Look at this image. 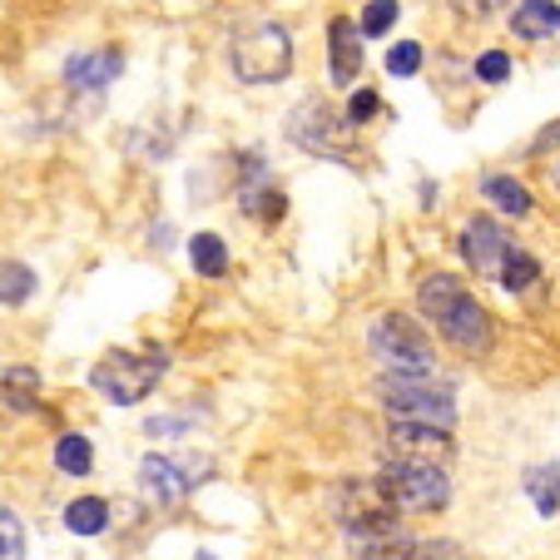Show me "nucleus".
Listing matches in <instances>:
<instances>
[{
    "instance_id": "1",
    "label": "nucleus",
    "mask_w": 560,
    "mask_h": 560,
    "mask_svg": "<svg viewBox=\"0 0 560 560\" xmlns=\"http://www.w3.org/2000/svg\"><path fill=\"white\" fill-rule=\"evenodd\" d=\"M417 307L422 317L466 358H487L491 352V313L476 303V293L452 273H432L417 288Z\"/></svg>"
},
{
    "instance_id": "2",
    "label": "nucleus",
    "mask_w": 560,
    "mask_h": 560,
    "mask_svg": "<svg viewBox=\"0 0 560 560\" xmlns=\"http://www.w3.org/2000/svg\"><path fill=\"white\" fill-rule=\"evenodd\" d=\"M382 491L402 511H442L452 501V476L436 456H397L382 466Z\"/></svg>"
},
{
    "instance_id": "3",
    "label": "nucleus",
    "mask_w": 560,
    "mask_h": 560,
    "mask_svg": "<svg viewBox=\"0 0 560 560\" xmlns=\"http://www.w3.org/2000/svg\"><path fill=\"white\" fill-rule=\"evenodd\" d=\"M164 372H170V358H164V352H109V358L95 362L90 387L115 407H139L149 392L159 387Z\"/></svg>"
},
{
    "instance_id": "4",
    "label": "nucleus",
    "mask_w": 560,
    "mask_h": 560,
    "mask_svg": "<svg viewBox=\"0 0 560 560\" xmlns=\"http://www.w3.org/2000/svg\"><path fill=\"white\" fill-rule=\"evenodd\" d=\"M229 55H233L238 80H248V85H273V80H283V74L293 70V35L278 21H258L233 35Z\"/></svg>"
},
{
    "instance_id": "5",
    "label": "nucleus",
    "mask_w": 560,
    "mask_h": 560,
    "mask_svg": "<svg viewBox=\"0 0 560 560\" xmlns=\"http://www.w3.org/2000/svg\"><path fill=\"white\" fill-rule=\"evenodd\" d=\"M382 407H387L392 422H422V427H456V402L452 387H436L432 377H402V372H387L382 377Z\"/></svg>"
},
{
    "instance_id": "6",
    "label": "nucleus",
    "mask_w": 560,
    "mask_h": 560,
    "mask_svg": "<svg viewBox=\"0 0 560 560\" xmlns=\"http://www.w3.org/2000/svg\"><path fill=\"white\" fill-rule=\"evenodd\" d=\"M368 342H372V358H377L387 372H402V377H432L436 372L432 342H427L422 328L402 313H382L377 323H372Z\"/></svg>"
},
{
    "instance_id": "7",
    "label": "nucleus",
    "mask_w": 560,
    "mask_h": 560,
    "mask_svg": "<svg viewBox=\"0 0 560 560\" xmlns=\"http://www.w3.org/2000/svg\"><path fill=\"white\" fill-rule=\"evenodd\" d=\"M213 471V456H199V452H179V456H144L139 466V487H144L149 501H184L194 487H203Z\"/></svg>"
},
{
    "instance_id": "8",
    "label": "nucleus",
    "mask_w": 560,
    "mask_h": 560,
    "mask_svg": "<svg viewBox=\"0 0 560 560\" xmlns=\"http://www.w3.org/2000/svg\"><path fill=\"white\" fill-rule=\"evenodd\" d=\"M288 139L307 154H348V129L332 119L328 105H317V100H303L288 119Z\"/></svg>"
},
{
    "instance_id": "9",
    "label": "nucleus",
    "mask_w": 560,
    "mask_h": 560,
    "mask_svg": "<svg viewBox=\"0 0 560 560\" xmlns=\"http://www.w3.org/2000/svg\"><path fill=\"white\" fill-rule=\"evenodd\" d=\"M506 248H511V238L497 219H471L462 229V254H466V264L476 268V278H497Z\"/></svg>"
},
{
    "instance_id": "10",
    "label": "nucleus",
    "mask_w": 560,
    "mask_h": 560,
    "mask_svg": "<svg viewBox=\"0 0 560 560\" xmlns=\"http://www.w3.org/2000/svg\"><path fill=\"white\" fill-rule=\"evenodd\" d=\"M328 70H332V85H358L362 80V31H358V21H348V15H338V21L328 25Z\"/></svg>"
},
{
    "instance_id": "11",
    "label": "nucleus",
    "mask_w": 560,
    "mask_h": 560,
    "mask_svg": "<svg viewBox=\"0 0 560 560\" xmlns=\"http://www.w3.org/2000/svg\"><path fill=\"white\" fill-rule=\"evenodd\" d=\"M119 70H125V60L115 50H80L65 60V80L74 90H105L109 80H119Z\"/></svg>"
},
{
    "instance_id": "12",
    "label": "nucleus",
    "mask_w": 560,
    "mask_h": 560,
    "mask_svg": "<svg viewBox=\"0 0 560 560\" xmlns=\"http://www.w3.org/2000/svg\"><path fill=\"white\" fill-rule=\"evenodd\" d=\"M511 31L521 40H550L560 31V5L556 0H521L516 11H511Z\"/></svg>"
},
{
    "instance_id": "13",
    "label": "nucleus",
    "mask_w": 560,
    "mask_h": 560,
    "mask_svg": "<svg viewBox=\"0 0 560 560\" xmlns=\"http://www.w3.org/2000/svg\"><path fill=\"white\" fill-rule=\"evenodd\" d=\"M392 446H397V456H436L452 446V432L422 422H392Z\"/></svg>"
},
{
    "instance_id": "14",
    "label": "nucleus",
    "mask_w": 560,
    "mask_h": 560,
    "mask_svg": "<svg viewBox=\"0 0 560 560\" xmlns=\"http://www.w3.org/2000/svg\"><path fill=\"white\" fill-rule=\"evenodd\" d=\"M481 194H487L501 213H511V219H526L530 213V189L516 184L511 174H487V179H481Z\"/></svg>"
},
{
    "instance_id": "15",
    "label": "nucleus",
    "mask_w": 560,
    "mask_h": 560,
    "mask_svg": "<svg viewBox=\"0 0 560 560\" xmlns=\"http://www.w3.org/2000/svg\"><path fill=\"white\" fill-rule=\"evenodd\" d=\"M35 298V268L21 258H0V307H21Z\"/></svg>"
},
{
    "instance_id": "16",
    "label": "nucleus",
    "mask_w": 560,
    "mask_h": 560,
    "mask_svg": "<svg viewBox=\"0 0 560 560\" xmlns=\"http://www.w3.org/2000/svg\"><path fill=\"white\" fill-rule=\"evenodd\" d=\"M0 402L5 407H15V412H35L40 407V372H31V368H11L5 377H0Z\"/></svg>"
},
{
    "instance_id": "17",
    "label": "nucleus",
    "mask_w": 560,
    "mask_h": 560,
    "mask_svg": "<svg viewBox=\"0 0 560 560\" xmlns=\"http://www.w3.org/2000/svg\"><path fill=\"white\" fill-rule=\"evenodd\" d=\"M105 526H109V501L80 497L65 506V530H74V536H100Z\"/></svg>"
},
{
    "instance_id": "18",
    "label": "nucleus",
    "mask_w": 560,
    "mask_h": 560,
    "mask_svg": "<svg viewBox=\"0 0 560 560\" xmlns=\"http://www.w3.org/2000/svg\"><path fill=\"white\" fill-rule=\"evenodd\" d=\"M526 497L536 501L540 516H556L560 511V466H530L526 471Z\"/></svg>"
},
{
    "instance_id": "19",
    "label": "nucleus",
    "mask_w": 560,
    "mask_h": 560,
    "mask_svg": "<svg viewBox=\"0 0 560 560\" xmlns=\"http://www.w3.org/2000/svg\"><path fill=\"white\" fill-rule=\"evenodd\" d=\"M55 466H60L65 476H90V466H95V446H90V436L65 432L60 442H55Z\"/></svg>"
},
{
    "instance_id": "20",
    "label": "nucleus",
    "mask_w": 560,
    "mask_h": 560,
    "mask_svg": "<svg viewBox=\"0 0 560 560\" xmlns=\"http://www.w3.org/2000/svg\"><path fill=\"white\" fill-rule=\"evenodd\" d=\"M189 264L199 268L203 278H223L229 273V248H223V238L219 233H199L189 244Z\"/></svg>"
},
{
    "instance_id": "21",
    "label": "nucleus",
    "mask_w": 560,
    "mask_h": 560,
    "mask_svg": "<svg viewBox=\"0 0 560 560\" xmlns=\"http://www.w3.org/2000/svg\"><path fill=\"white\" fill-rule=\"evenodd\" d=\"M540 278V264L530 254H521V248H506V258H501V273H497V283L501 288H511V293H526L530 283Z\"/></svg>"
},
{
    "instance_id": "22",
    "label": "nucleus",
    "mask_w": 560,
    "mask_h": 560,
    "mask_svg": "<svg viewBox=\"0 0 560 560\" xmlns=\"http://www.w3.org/2000/svg\"><path fill=\"white\" fill-rule=\"evenodd\" d=\"M422 70V45L417 40H397L387 50V74H397V80H407V74Z\"/></svg>"
},
{
    "instance_id": "23",
    "label": "nucleus",
    "mask_w": 560,
    "mask_h": 560,
    "mask_svg": "<svg viewBox=\"0 0 560 560\" xmlns=\"http://www.w3.org/2000/svg\"><path fill=\"white\" fill-rule=\"evenodd\" d=\"M392 25H397V0H372L368 15H362L358 31L368 35V40H377V35H387Z\"/></svg>"
},
{
    "instance_id": "24",
    "label": "nucleus",
    "mask_w": 560,
    "mask_h": 560,
    "mask_svg": "<svg viewBox=\"0 0 560 560\" xmlns=\"http://www.w3.org/2000/svg\"><path fill=\"white\" fill-rule=\"evenodd\" d=\"M25 556V526L15 521V511L0 506V560H21Z\"/></svg>"
},
{
    "instance_id": "25",
    "label": "nucleus",
    "mask_w": 560,
    "mask_h": 560,
    "mask_svg": "<svg viewBox=\"0 0 560 560\" xmlns=\"http://www.w3.org/2000/svg\"><path fill=\"white\" fill-rule=\"evenodd\" d=\"M511 74V55L506 50H487L481 60H476V80H487V85H501Z\"/></svg>"
},
{
    "instance_id": "26",
    "label": "nucleus",
    "mask_w": 560,
    "mask_h": 560,
    "mask_svg": "<svg viewBox=\"0 0 560 560\" xmlns=\"http://www.w3.org/2000/svg\"><path fill=\"white\" fill-rule=\"evenodd\" d=\"M377 109H382V100L372 95V90H358V95H352V105H348V119H352V125H362V119L377 115Z\"/></svg>"
},
{
    "instance_id": "27",
    "label": "nucleus",
    "mask_w": 560,
    "mask_h": 560,
    "mask_svg": "<svg viewBox=\"0 0 560 560\" xmlns=\"http://www.w3.org/2000/svg\"><path fill=\"white\" fill-rule=\"evenodd\" d=\"M170 432H184L179 417H154V422H149V436H170Z\"/></svg>"
},
{
    "instance_id": "28",
    "label": "nucleus",
    "mask_w": 560,
    "mask_h": 560,
    "mask_svg": "<svg viewBox=\"0 0 560 560\" xmlns=\"http://www.w3.org/2000/svg\"><path fill=\"white\" fill-rule=\"evenodd\" d=\"M452 5H456L462 15H487V11H491V0H452Z\"/></svg>"
},
{
    "instance_id": "29",
    "label": "nucleus",
    "mask_w": 560,
    "mask_h": 560,
    "mask_svg": "<svg viewBox=\"0 0 560 560\" xmlns=\"http://www.w3.org/2000/svg\"><path fill=\"white\" fill-rule=\"evenodd\" d=\"M550 184H556V189H560V164H556V170H550Z\"/></svg>"
}]
</instances>
